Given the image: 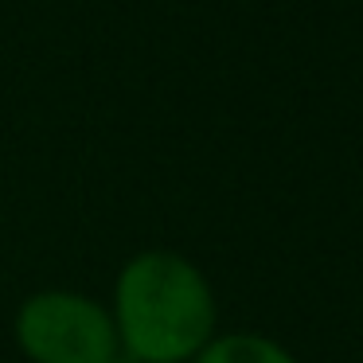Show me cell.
<instances>
[{
  "label": "cell",
  "mask_w": 363,
  "mask_h": 363,
  "mask_svg": "<svg viewBox=\"0 0 363 363\" xmlns=\"http://www.w3.org/2000/svg\"><path fill=\"white\" fill-rule=\"evenodd\" d=\"M118 344L141 363H188L215 336V297L188 258L145 250L113 285Z\"/></svg>",
  "instance_id": "obj_1"
},
{
  "label": "cell",
  "mask_w": 363,
  "mask_h": 363,
  "mask_svg": "<svg viewBox=\"0 0 363 363\" xmlns=\"http://www.w3.org/2000/svg\"><path fill=\"white\" fill-rule=\"evenodd\" d=\"M16 344L32 363H113L118 328L98 301L48 289L20 305Z\"/></svg>",
  "instance_id": "obj_2"
},
{
  "label": "cell",
  "mask_w": 363,
  "mask_h": 363,
  "mask_svg": "<svg viewBox=\"0 0 363 363\" xmlns=\"http://www.w3.org/2000/svg\"><path fill=\"white\" fill-rule=\"evenodd\" d=\"M191 363H297L281 344L258 336V332H227L211 336Z\"/></svg>",
  "instance_id": "obj_3"
}]
</instances>
